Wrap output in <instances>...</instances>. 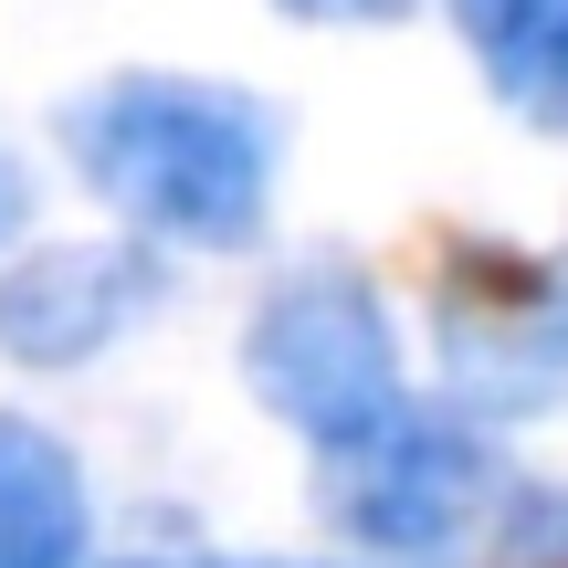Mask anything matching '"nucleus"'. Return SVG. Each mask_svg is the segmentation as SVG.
Returning a JSON list of instances; mask_svg holds the SVG:
<instances>
[{
	"instance_id": "f257e3e1",
	"label": "nucleus",
	"mask_w": 568,
	"mask_h": 568,
	"mask_svg": "<svg viewBox=\"0 0 568 568\" xmlns=\"http://www.w3.org/2000/svg\"><path fill=\"white\" fill-rule=\"evenodd\" d=\"M63 169L116 211L126 232L169 253H243L274 222L284 180V126L264 95L211 74H105L84 95H63L53 116Z\"/></svg>"
},
{
	"instance_id": "f03ea898",
	"label": "nucleus",
	"mask_w": 568,
	"mask_h": 568,
	"mask_svg": "<svg viewBox=\"0 0 568 568\" xmlns=\"http://www.w3.org/2000/svg\"><path fill=\"white\" fill-rule=\"evenodd\" d=\"M243 379H253V400L316 453H347V443H368V432H389L410 410L400 326H389L379 284L358 264H337V253L284 264L264 295H253Z\"/></svg>"
},
{
	"instance_id": "7ed1b4c3",
	"label": "nucleus",
	"mask_w": 568,
	"mask_h": 568,
	"mask_svg": "<svg viewBox=\"0 0 568 568\" xmlns=\"http://www.w3.org/2000/svg\"><path fill=\"white\" fill-rule=\"evenodd\" d=\"M316 495H326V527L358 558H400V568L453 558V548H474L495 516H516L495 432L474 422V410H422V400L389 432H368V443L316 453Z\"/></svg>"
},
{
	"instance_id": "20e7f679",
	"label": "nucleus",
	"mask_w": 568,
	"mask_h": 568,
	"mask_svg": "<svg viewBox=\"0 0 568 568\" xmlns=\"http://www.w3.org/2000/svg\"><path fill=\"white\" fill-rule=\"evenodd\" d=\"M443 389L474 422H527L568 400V253L464 243L443 274Z\"/></svg>"
},
{
	"instance_id": "39448f33",
	"label": "nucleus",
	"mask_w": 568,
	"mask_h": 568,
	"mask_svg": "<svg viewBox=\"0 0 568 568\" xmlns=\"http://www.w3.org/2000/svg\"><path fill=\"white\" fill-rule=\"evenodd\" d=\"M169 243L116 232V243H32L0 264V358L11 368H95L169 305Z\"/></svg>"
},
{
	"instance_id": "423d86ee",
	"label": "nucleus",
	"mask_w": 568,
	"mask_h": 568,
	"mask_svg": "<svg viewBox=\"0 0 568 568\" xmlns=\"http://www.w3.org/2000/svg\"><path fill=\"white\" fill-rule=\"evenodd\" d=\"M95 548V485L74 443L32 410H0V568H84Z\"/></svg>"
},
{
	"instance_id": "0eeeda50",
	"label": "nucleus",
	"mask_w": 568,
	"mask_h": 568,
	"mask_svg": "<svg viewBox=\"0 0 568 568\" xmlns=\"http://www.w3.org/2000/svg\"><path fill=\"white\" fill-rule=\"evenodd\" d=\"M464 53L485 63L495 105L568 138V0H443Z\"/></svg>"
},
{
	"instance_id": "6e6552de",
	"label": "nucleus",
	"mask_w": 568,
	"mask_h": 568,
	"mask_svg": "<svg viewBox=\"0 0 568 568\" xmlns=\"http://www.w3.org/2000/svg\"><path fill=\"white\" fill-rule=\"evenodd\" d=\"M506 558H516V568H568V485L516 495V516H506Z\"/></svg>"
},
{
	"instance_id": "1a4fd4ad",
	"label": "nucleus",
	"mask_w": 568,
	"mask_h": 568,
	"mask_svg": "<svg viewBox=\"0 0 568 568\" xmlns=\"http://www.w3.org/2000/svg\"><path fill=\"white\" fill-rule=\"evenodd\" d=\"M274 11L316 32H379V21H410V0H274Z\"/></svg>"
},
{
	"instance_id": "9d476101",
	"label": "nucleus",
	"mask_w": 568,
	"mask_h": 568,
	"mask_svg": "<svg viewBox=\"0 0 568 568\" xmlns=\"http://www.w3.org/2000/svg\"><path fill=\"white\" fill-rule=\"evenodd\" d=\"M21 201H32V190H21V169H11V159H0V253H11V243H21Z\"/></svg>"
},
{
	"instance_id": "9b49d317",
	"label": "nucleus",
	"mask_w": 568,
	"mask_h": 568,
	"mask_svg": "<svg viewBox=\"0 0 568 568\" xmlns=\"http://www.w3.org/2000/svg\"><path fill=\"white\" fill-rule=\"evenodd\" d=\"M232 568H337V558H232ZM347 568H400V558H347Z\"/></svg>"
},
{
	"instance_id": "f8f14e48",
	"label": "nucleus",
	"mask_w": 568,
	"mask_h": 568,
	"mask_svg": "<svg viewBox=\"0 0 568 568\" xmlns=\"http://www.w3.org/2000/svg\"><path fill=\"white\" fill-rule=\"evenodd\" d=\"M116 568H232V558H116Z\"/></svg>"
}]
</instances>
